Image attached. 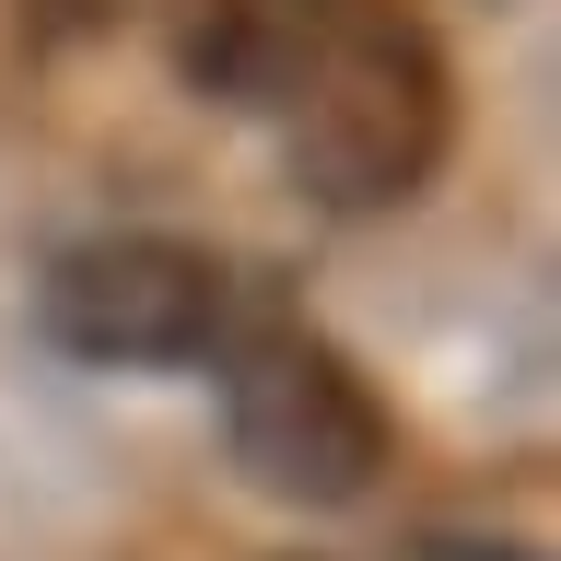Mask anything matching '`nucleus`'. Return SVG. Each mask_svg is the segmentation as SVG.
<instances>
[{
    "label": "nucleus",
    "mask_w": 561,
    "mask_h": 561,
    "mask_svg": "<svg viewBox=\"0 0 561 561\" xmlns=\"http://www.w3.org/2000/svg\"><path fill=\"white\" fill-rule=\"evenodd\" d=\"M35 316L70 363H210L245 316V280L187 234H94L47 270Z\"/></svg>",
    "instance_id": "obj_3"
},
{
    "label": "nucleus",
    "mask_w": 561,
    "mask_h": 561,
    "mask_svg": "<svg viewBox=\"0 0 561 561\" xmlns=\"http://www.w3.org/2000/svg\"><path fill=\"white\" fill-rule=\"evenodd\" d=\"M316 12H328V0H164V47H175V70H187L199 94L270 105L280 59L305 47Z\"/></svg>",
    "instance_id": "obj_4"
},
{
    "label": "nucleus",
    "mask_w": 561,
    "mask_h": 561,
    "mask_svg": "<svg viewBox=\"0 0 561 561\" xmlns=\"http://www.w3.org/2000/svg\"><path fill=\"white\" fill-rule=\"evenodd\" d=\"M280 164L316 210H398L456 140V70L410 0H328L270 82Z\"/></svg>",
    "instance_id": "obj_1"
},
{
    "label": "nucleus",
    "mask_w": 561,
    "mask_h": 561,
    "mask_svg": "<svg viewBox=\"0 0 561 561\" xmlns=\"http://www.w3.org/2000/svg\"><path fill=\"white\" fill-rule=\"evenodd\" d=\"M210 363H222V445H234V468L270 503L340 515V503H363L386 480V456H398L386 398L363 386V363L328 328H305V316H234V340Z\"/></svg>",
    "instance_id": "obj_2"
}]
</instances>
